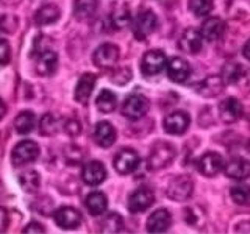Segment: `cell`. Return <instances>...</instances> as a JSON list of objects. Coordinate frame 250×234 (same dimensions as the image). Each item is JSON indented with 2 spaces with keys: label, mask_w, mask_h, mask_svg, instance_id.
<instances>
[{
  "label": "cell",
  "mask_w": 250,
  "mask_h": 234,
  "mask_svg": "<svg viewBox=\"0 0 250 234\" xmlns=\"http://www.w3.org/2000/svg\"><path fill=\"white\" fill-rule=\"evenodd\" d=\"M170 226H172V214L166 208H160L153 211L146 222V228L148 233H166Z\"/></svg>",
  "instance_id": "9a60e30c"
},
{
  "label": "cell",
  "mask_w": 250,
  "mask_h": 234,
  "mask_svg": "<svg viewBox=\"0 0 250 234\" xmlns=\"http://www.w3.org/2000/svg\"><path fill=\"white\" fill-rule=\"evenodd\" d=\"M200 33L205 41H209V42L219 41L225 33V23L221 18L211 16V18H207L203 20L200 27Z\"/></svg>",
  "instance_id": "d6986e66"
},
{
  "label": "cell",
  "mask_w": 250,
  "mask_h": 234,
  "mask_svg": "<svg viewBox=\"0 0 250 234\" xmlns=\"http://www.w3.org/2000/svg\"><path fill=\"white\" fill-rule=\"evenodd\" d=\"M64 131L67 133L69 136H78L82 131V127H80V122L75 120V119H70L66 122L64 125Z\"/></svg>",
  "instance_id": "74e56055"
},
{
  "label": "cell",
  "mask_w": 250,
  "mask_h": 234,
  "mask_svg": "<svg viewBox=\"0 0 250 234\" xmlns=\"http://www.w3.org/2000/svg\"><path fill=\"white\" fill-rule=\"evenodd\" d=\"M164 192L167 198L174 201H186L194 194V181L189 175H178L170 179Z\"/></svg>",
  "instance_id": "7a4b0ae2"
},
{
  "label": "cell",
  "mask_w": 250,
  "mask_h": 234,
  "mask_svg": "<svg viewBox=\"0 0 250 234\" xmlns=\"http://www.w3.org/2000/svg\"><path fill=\"white\" fill-rule=\"evenodd\" d=\"M197 169L203 176L213 178L224 169V159H222V156L216 152H207L205 155H202L200 159L197 161Z\"/></svg>",
  "instance_id": "8fae6325"
},
{
  "label": "cell",
  "mask_w": 250,
  "mask_h": 234,
  "mask_svg": "<svg viewBox=\"0 0 250 234\" xmlns=\"http://www.w3.org/2000/svg\"><path fill=\"white\" fill-rule=\"evenodd\" d=\"M111 23L116 30H122V28L130 25L131 23V11H130V6L127 3L121 2L117 6H114V10L111 13Z\"/></svg>",
  "instance_id": "4316f807"
},
{
  "label": "cell",
  "mask_w": 250,
  "mask_h": 234,
  "mask_svg": "<svg viewBox=\"0 0 250 234\" xmlns=\"http://www.w3.org/2000/svg\"><path fill=\"white\" fill-rule=\"evenodd\" d=\"M225 86L227 84L224 83L221 75H209L205 78V80L200 81L197 86H195V91H197L203 97L213 98V97H217L219 94H222Z\"/></svg>",
  "instance_id": "ffe728a7"
},
{
  "label": "cell",
  "mask_w": 250,
  "mask_h": 234,
  "mask_svg": "<svg viewBox=\"0 0 250 234\" xmlns=\"http://www.w3.org/2000/svg\"><path fill=\"white\" fill-rule=\"evenodd\" d=\"M58 66V55L53 50H45L38 55V59L35 62V70L38 75L49 77L52 75Z\"/></svg>",
  "instance_id": "7402d4cb"
},
{
  "label": "cell",
  "mask_w": 250,
  "mask_h": 234,
  "mask_svg": "<svg viewBox=\"0 0 250 234\" xmlns=\"http://www.w3.org/2000/svg\"><path fill=\"white\" fill-rule=\"evenodd\" d=\"M53 218H55V223L62 230H75L78 228V225L82 223L80 211L70 206H62L57 209L53 214Z\"/></svg>",
  "instance_id": "5bb4252c"
},
{
  "label": "cell",
  "mask_w": 250,
  "mask_h": 234,
  "mask_svg": "<svg viewBox=\"0 0 250 234\" xmlns=\"http://www.w3.org/2000/svg\"><path fill=\"white\" fill-rule=\"evenodd\" d=\"M82 178L88 186H99L106 179V169L100 161H89L82 169Z\"/></svg>",
  "instance_id": "2e32d148"
},
{
  "label": "cell",
  "mask_w": 250,
  "mask_h": 234,
  "mask_svg": "<svg viewBox=\"0 0 250 234\" xmlns=\"http://www.w3.org/2000/svg\"><path fill=\"white\" fill-rule=\"evenodd\" d=\"M119 57H121V50L119 47L114 45V44H102L99 45L96 50L92 53V62L94 66H97L99 69H113L117 61H119Z\"/></svg>",
  "instance_id": "5b68a950"
},
{
  "label": "cell",
  "mask_w": 250,
  "mask_h": 234,
  "mask_svg": "<svg viewBox=\"0 0 250 234\" xmlns=\"http://www.w3.org/2000/svg\"><path fill=\"white\" fill-rule=\"evenodd\" d=\"M11 58V49L6 39H0V64L5 66L10 62Z\"/></svg>",
  "instance_id": "8d00e7d4"
},
{
  "label": "cell",
  "mask_w": 250,
  "mask_h": 234,
  "mask_svg": "<svg viewBox=\"0 0 250 234\" xmlns=\"http://www.w3.org/2000/svg\"><path fill=\"white\" fill-rule=\"evenodd\" d=\"M150 109V101L143 94H131L122 103V116L128 120H139L148 113Z\"/></svg>",
  "instance_id": "3957f363"
},
{
  "label": "cell",
  "mask_w": 250,
  "mask_h": 234,
  "mask_svg": "<svg viewBox=\"0 0 250 234\" xmlns=\"http://www.w3.org/2000/svg\"><path fill=\"white\" fill-rule=\"evenodd\" d=\"M217 111H219V117H221V120L224 123H234L242 117L244 109H242L241 101L236 97H227L225 100H222L221 103H219Z\"/></svg>",
  "instance_id": "7c38bea8"
},
{
  "label": "cell",
  "mask_w": 250,
  "mask_h": 234,
  "mask_svg": "<svg viewBox=\"0 0 250 234\" xmlns=\"http://www.w3.org/2000/svg\"><path fill=\"white\" fill-rule=\"evenodd\" d=\"M96 106L100 113H113L117 106L116 94L109 89H102L96 98Z\"/></svg>",
  "instance_id": "f1b7e54d"
},
{
  "label": "cell",
  "mask_w": 250,
  "mask_h": 234,
  "mask_svg": "<svg viewBox=\"0 0 250 234\" xmlns=\"http://www.w3.org/2000/svg\"><path fill=\"white\" fill-rule=\"evenodd\" d=\"M242 72H244V69L238 62H227L222 67L221 77L225 84H234L242 78Z\"/></svg>",
  "instance_id": "4dcf8cb0"
},
{
  "label": "cell",
  "mask_w": 250,
  "mask_h": 234,
  "mask_svg": "<svg viewBox=\"0 0 250 234\" xmlns=\"http://www.w3.org/2000/svg\"><path fill=\"white\" fill-rule=\"evenodd\" d=\"M155 201V194L150 187H139L135 192H131L128 197V211L133 214L143 213V211L148 209Z\"/></svg>",
  "instance_id": "30bf717a"
},
{
  "label": "cell",
  "mask_w": 250,
  "mask_h": 234,
  "mask_svg": "<svg viewBox=\"0 0 250 234\" xmlns=\"http://www.w3.org/2000/svg\"><path fill=\"white\" fill-rule=\"evenodd\" d=\"M242 55H244V58L247 61H250V39L244 44V47H242Z\"/></svg>",
  "instance_id": "60d3db41"
},
{
  "label": "cell",
  "mask_w": 250,
  "mask_h": 234,
  "mask_svg": "<svg viewBox=\"0 0 250 234\" xmlns=\"http://www.w3.org/2000/svg\"><path fill=\"white\" fill-rule=\"evenodd\" d=\"M139 162H141V158L136 150H133V148H122V150L116 153L113 159V166L117 174L128 175L138 169Z\"/></svg>",
  "instance_id": "52a82bcc"
},
{
  "label": "cell",
  "mask_w": 250,
  "mask_h": 234,
  "mask_svg": "<svg viewBox=\"0 0 250 234\" xmlns=\"http://www.w3.org/2000/svg\"><path fill=\"white\" fill-rule=\"evenodd\" d=\"M102 233H119L124 228V220L121 214L117 213H109L104 217V220L99 223Z\"/></svg>",
  "instance_id": "1f68e13d"
},
{
  "label": "cell",
  "mask_w": 250,
  "mask_h": 234,
  "mask_svg": "<svg viewBox=\"0 0 250 234\" xmlns=\"http://www.w3.org/2000/svg\"><path fill=\"white\" fill-rule=\"evenodd\" d=\"M19 184L27 194H33L39 189V184H41V176L36 170H27L23 174L19 175Z\"/></svg>",
  "instance_id": "f546056e"
},
{
  "label": "cell",
  "mask_w": 250,
  "mask_h": 234,
  "mask_svg": "<svg viewBox=\"0 0 250 234\" xmlns=\"http://www.w3.org/2000/svg\"><path fill=\"white\" fill-rule=\"evenodd\" d=\"M116 128L106 120H102L94 128V140L102 148H109L116 142Z\"/></svg>",
  "instance_id": "44dd1931"
},
{
  "label": "cell",
  "mask_w": 250,
  "mask_h": 234,
  "mask_svg": "<svg viewBox=\"0 0 250 234\" xmlns=\"http://www.w3.org/2000/svg\"><path fill=\"white\" fill-rule=\"evenodd\" d=\"M224 170H225V175L229 178L242 181V179L250 176V161L244 158H234L225 164Z\"/></svg>",
  "instance_id": "603a6c76"
},
{
  "label": "cell",
  "mask_w": 250,
  "mask_h": 234,
  "mask_svg": "<svg viewBox=\"0 0 250 234\" xmlns=\"http://www.w3.org/2000/svg\"><path fill=\"white\" fill-rule=\"evenodd\" d=\"M191 125V117L185 111H174L167 114L163 120V128L169 135H183V133L189 128Z\"/></svg>",
  "instance_id": "9c48e42d"
},
{
  "label": "cell",
  "mask_w": 250,
  "mask_h": 234,
  "mask_svg": "<svg viewBox=\"0 0 250 234\" xmlns=\"http://www.w3.org/2000/svg\"><path fill=\"white\" fill-rule=\"evenodd\" d=\"M22 233H33V234H44L45 233V230H44V226L42 225H39V223H36V222H31V223H28L25 228L22 230Z\"/></svg>",
  "instance_id": "f35d334b"
},
{
  "label": "cell",
  "mask_w": 250,
  "mask_h": 234,
  "mask_svg": "<svg viewBox=\"0 0 250 234\" xmlns=\"http://www.w3.org/2000/svg\"><path fill=\"white\" fill-rule=\"evenodd\" d=\"M175 147L169 144V142H156L150 153H148V158H147V166L148 169L152 170H161L164 167H169L172 162L175 159Z\"/></svg>",
  "instance_id": "6da1fadb"
},
{
  "label": "cell",
  "mask_w": 250,
  "mask_h": 234,
  "mask_svg": "<svg viewBox=\"0 0 250 234\" xmlns=\"http://www.w3.org/2000/svg\"><path fill=\"white\" fill-rule=\"evenodd\" d=\"M166 70H167V77L170 78V81H174V83H185L191 75L189 62L180 57L172 58L167 62Z\"/></svg>",
  "instance_id": "ac0fdd59"
},
{
  "label": "cell",
  "mask_w": 250,
  "mask_h": 234,
  "mask_svg": "<svg viewBox=\"0 0 250 234\" xmlns=\"http://www.w3.org/2000/svg\"><path fill=\"white\" fill-rule=\"evenodd\" d=\"M39 147L33 140H22L13 148L11 152V162L14 167H23L38 159Z\"/></svg>",
  "instance_id": "277c9868"
},
{
  "label": "cell",
  "mask_w": 250,
  "mask_h": 234,
  "mask_svg": "<svg viewBox=\"0 0 250 234\" xmlns=\"http://www.w3.org/2000/svg\"><path fill=\"white\" fill-rule=\"evenodd\" d=\"M60 16H61V11L57 5L47 3L35 13V23L39 27L52 25V23H55L60 19Z\"/></svg>",
  "instance_id": "cb8c5ba5"
},
{
  "label": "cell",
  "mask_w": 250,
  "mask_h": 234,
  "mask_svg": "<svg viewBox=\"0 0 250 234\" xmlns=\"http://www.w3.org/2000/svg\"><path fill=\"white\" fill-rule=\"evenodd\" d=\"M91 215H102L108 208V197L104 192H91L84 201Z\"/></svg>",
  "instance_id": "d4e9b609"
},
{
  "label": "cell",
  "mask_w": 250,
  "mask_h": 234,
  "mask_svg": "<svg viewBox=\"0 0 250 234\" xmlns=\"http://www.w3.org/2000/svg\"><path fill=\"white\" fill-rule=\"evenodd\" d=\"M97 0H75L74 2V16L77 20H89L97 11Z\"/></svg>",
  "instance_id": "484cf974"
},
{
  "label": "cell",
  "mask_w": 250,
  "mask_h": 234,
  "mask_svg": "<svg viewBox=\"0 0 250 234\" xmlns=\"http://www.w3.org/2000/svg\"><path fill=\"white\" fill-rule=\"evenodd\" d=\"M213 6H214L213 0H189V10L192 11L194 16H197V18L208 16L213 11Z\"/></svg>",
  "instance_id": "e575fe53"
},
{
  "label": "cell",
  "mask_w": 250,
  "mask_h": 234,
  "mask_svg": "<svg viewBox=\"0 0 250 234\" xmlns=\"http://www.w3.org/2000/svg\"><path fill=\"white\" fill-rule=\"evenodd\" d=\"M36 127V116L31 111H21L14 119V130L19 135H28Z\"/></svg>",
  "instance_id": "83f0119b"
},
{
  "label": "cell",
  "mask_w": 250,
  "mask_h": 234,
  "mask_svg": "<svg viewBox=\"0 0 250 234\" xmlns=\"http://www.w3.org/2000/svg\"><path fill=\"white\" fill-rule=\"evenodd\" d=\"M167 66L166 55L161 50H148L144 53L143 59H141V72L146 77H153L163 72Z\"/></svg>",
  "instance_id": "ba28073f"
},
{
  "label": "cell",
  "mask_w": 250,
  "mask_h": 234,
  "mask_svg": "<svg viewBox=\"0 0 250 234\" xmlns=\"http://www.w3.org/2000/svg\"><path fill=\"white\" fill-rule=\"evenodd\" d=\"M203 45V36L200 30L195 28H186L178 41V49L188 55H197L202 50Z\"/></svg>",
  "instance_id": "4fadbf2b"
},
{
  "label": "cell",
  "mask_w": 250,
  "mask_h": 234,
  "mask_svg": "<svg viewBox=\"0 0 250 234\" xmlns=\"http://www.w3.org/2000/svg\"><path fill=\"white\" fill-rule=\"evenodd\" d=\"M156 25H158L156 14L152 10H143L139 11L135 22H133V35L139 41H144V39H147L153 33Z\"/></svg>",
  "instance_id": "8992f818"
},
{
  "label": "cell",
  "mask_w": 250,
  "mask_h": 234,
  "mask_svg": "<svg viewBox=\"0 0 250 234\" xmlns=\"http://www.w3.org/2000/svg\"><path fill=\"white\" fill-rule=\"evenodd\" d=\"M58 130H60V120L53 114L47 113L41 117V120H39V133L42 136H53L57 135Z\"/></svg>",
  "instance_id": "d6a6232c"
},
{
  "label": "cell",
  "mask_w": 250,
  "mask_h": 234,
  "mask_svg": "<svg viewBox=\"0 0 250 234\" xmlns=\"http://www.w3.org/2000/svg\"><path fill=\"white\" fill-rule=\"evenodd\" d=\"M97 81V77L88 72V74H83L78 80L77 86H75V92H74V98L75 101H78L80 105L86 106L88 101L91 98V94L94 91V86H96Z\"/></svg>",
  "instance_id": "e0dca14e"
},
{
  "label": "cell",
  "mask_w": 250,
  "mask_h": 234,
  "mask_svg": "<svg viewBox=\"0 0 250 234\" xmlns=\"http://www.w3.org/2000/svg\"><path fill=\"white\" fill-rule=\"evenodd\" d=\"M231 200L239 206H250V186L249 184H238L233 186L231 191Z\"/></svg>",
  "instance_id": "836d02e7"
},
{
  "label": "cell",
  "mask_w": 250,
  "mask_h": 234,
  "mask_svg": "<svg viewBox=\"0 0 250 234\" xmlns=\"http://www.w3.org/2000/svg\"><path fill=\"white\" fill-rule=\"evenodd\" d=\"M131 80V70L128 67H122L119 69L117 72L113 75L111 78V81L116 83V84H125V83H128Z\"/></svg>",
  "instance_id": "d590c367"
},
{
  "label": "cell",
  "mask_w": 250,
  "mask_h": 234,
  "mask_svg": "<svg viewBox=\"0 0 250 234\" xmlns=\"http://www.w3.org/2000/svg\"><path fill=\"white\" fill-rule=\"evenodd\" d=\"M8 225H10V215H8L6 209L0 206V233L6 231Z\"/></svg>",
  "instance_id": "ab89813d"
},
{
  "label": "cell",
  "mask_w": 250,
  "mask_h": 234,
  "mask_svg": "<svg viewBox=\"0 0 250 234\" xmlns=\"http://www.w3.org/2000/svg\"><path fill=\"white\" fill-rule=\"evenodd\" d=\"M5 114H6V105L3 103V100L0 98V120L3 119V117H5Z\"/></svg>",
  "instance_id": "b9f144b4"
}]
</instances>
